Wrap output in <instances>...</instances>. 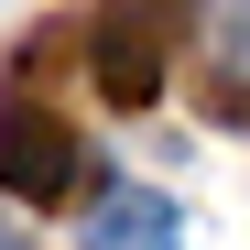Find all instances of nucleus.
<instances>
[{
  "label": "nucleus",
  "instance_id": "nucleus-1",
  "mask_svg": "<svg viewBox=\"0 0 250 250\" xmlns=\"http://www.w3.org/2000/svg\"><path fill=\"white\" fill-rule=\"evenodd\" d=\"M174 33H185V0H109L87 55H98V87L120 109H152L163 98V65H174Z\"/></svg>",
  "mask_w": 250,
  "mask_h": 250
},
{
  "label": "nucleus",
  "instance_id": "nucleus-2",
  "mask_svg": "<svg viewBox=\"0 0 250 250\" xmlns=\"http://www.w3.org/2000/svg\"><path fill=\"white\" fill-rule=\"evenodd\" d=\"M76 185H87V142H76L55 109H0V196L65 207Z\"/></svg>",
  "mask_w": 250,
  "mask_h": 250
},
{
  "label": "nucleus",
  "instance_id": "nucleus-3",
  "mask_svg": "<svg viewBox=\"0 0 250 250\" xmlns=\"http://www.w3.org/2000/svg\"><path fill=\"white\" fill-rule=\"evenodd\" d=\"M87 250H174V196H152V185H120V196H98Z\"/></svg>",
  "mask_w": 250,
  "mask_h": 250
},
{
  "label": "nucleus",
  "instance_id": "nucleus-4",
  "mask_svg": "<svg viewBox=\"0 0 250 250\" xmlns=\"http://www.w3.org/2000/svg\"><path fill=\"white\" fill-rule=\"evenodd\" d=\"M0 250H33V239H22V229H0Z\"/></svg>",
  "mask_w": 250,
  "mask_h": 250
}]
</instances>
